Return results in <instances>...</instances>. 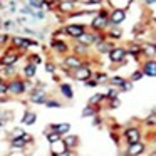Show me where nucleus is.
<instances>
[{
    "mask_svg": "<svg viewBox=\"0 0 156 156\" xmlns=\"http://www.w3.org/2000/svg\"><path fill=\"white\" fill-rule=\"evenodd\" d=\"M47 139H49V143H55V141H59V139H61V134H59L57 131H54V129H52V133H49L47 134Z\"/></svg>",
    "mask_w": 156,
    "mask_h": 156,
    "instance_id": "19",
    "label": "nucleus"
},
{
    "mask_svg": "<svg viewBox=\"0 0 156 156\" xmlns=\"http://www.w3.org/2000/svg\"><path fill=\"white\" fill-rule=\"evenodd\" d=\"M124 19H126V12H124V9H114V10L111 12L109 22H111L112 25H119L121 22H124Z\"/></svg>",
    "mask_w": 156,
    "mask_h": 156,
    "instance_id": "2",
    "label": "nucleus"
},
{
    "mask_svg": "<svg viewBox=\"0 0 156 156\" xmlns=\"http://www.w3.org/2000/svg\"><path fill=\"white\" fill-rule=\"evenodd\" d=\"M61 92L66 96L67 99H72L74 98V92H72V89H71V86L69 84H61Z\"/></svg>",
    "mask_w": 156,
    "mask_h": 156,
    "instance_id": "15",
    "label": "nucleus"
},
{
    "mask_svg": "<svg viewBox=\"0 0 156 156\" xmlns=\"http://www.w3.org/2000/svg\"><path fill=\"white\" fill-rule=\"evenodd\" d=\"M77 41L81 42V44H84V45H91V44L96 42V35H91V34H87V32H84L82 35L77 37Z\"/></svg>",
    "mask_w": 156,
    "mask_h": 156,
    "instance_id": "10",
    "label": "nucleus"
},
{
    "mask_svg": "<svg viewBox=\"0 0 156 156\" xmlns=\"http://www.w3.org/2000/svg\"><path fill=\"white\" fill-rule=\"evenodd\" d=\"M72 5H74V2H62L61 4V10H69V9H72Z\"/></svg>",
    "mask_w": 156,
    "mask_h": 156,
    "instance_id": "26",
    "label": "nucleus"
},
{
    "mask_svg": "<svg viewBox=\"0 0 156 156\" xmlns=\"http://www.w3.org/2000/svg\"><path fill=\"white\" fill-rule=\"evenodd\" d=\"M111 84H118V86H121V87H122V86L126 84V81L122 77H111Z\"/></svg>",
    "mask_w": 156,
    "mask_h": 156,
    "instance_id": "25",
    "label": "nucleus"
},
{
    "mask_svg": "<svg viewBox=\"0 0 156 156\" xmlns=\"http://www.w3.org/2000/svg\"><path fill=\"white\" fill-rule=\"evenodd\" d=\"M91 76H92V72L87 66H81L74 72V79H77V81H87V79H91Z\"/></svg>",
    "mask_w": 156,
    "mask_h": 156,
    "instance_id": "4",
    "label": "nucleus"
},
{
    "mask_svg": "<svg viewBox=\"0 0 156 156\" xmlns=\"http://www.w3.org/2000/svg\"><path fill=\"white\" fill-rule=\"evenodd\" d=\"M154 44H156V42H154Z\"/></svg>",
    "mask_w": 156,
    "mask_h": 156,
    "instance_id": "40",
    "label": "nucleus"
},
{
    "mask_svg": "<svg viewBox=\"0 0 156 156\" xmlns=\"http://www.w3.org/2000/svg\"><path fill=\"white\" fill-rule=\"evenodd\" d=\"M106 77H108L106 74H99V76H96V81H98V82H99V81H104Z\"/></svg>",
    "mask_w": 156,
    "mask_h": 156,
    "instance_id": "34",
    "label": "nucleus"
},
{
    "mask_svg": "<svg viewBox=\"0 0 156 156\" xmlns=\"http://www.w3.org/2000/svg\"><path fill=\"white\" fill-rule=\"evenodd\" d=\"M84 82H86L87 87H96V86H98V81H96V79H94V81H89V79H87V81H84Z\"/></svg>",
    "mask_w": 156,
    "mask_h": 156,
    "instance_id": "31",
    "label": "nucleus"
},
{
    "mask_svg": "<svg viewBox=\"0 0 156 156\" xmlns=\"http://www.w3.org/2000/svg\"><path fill=\"white\" fill-rule=\"evenodd\" d=\"M106 96H108V98H116V96H118V91H116V89H109V92Z\"/></svg>",
    "mask_w": 156,
    "mask_h": 156,
    "instance_id": "32",
    "label": "nucleus"
},
{
    "mask_svg": "<svg viewBox=\"0 0 156 156\" xmlns=\"http://www.w3.org/2000/svg\"><path fill=\"white\" fill-rule=\"evenodd\" d=\"M94 114H96V111L92 109V104L82 109V118H89V116H94Z\"/></svg>",
    "mask_w": 156,
    "mask_h": 156,
    "instance_id": "22",
    "label": "nucleus"
},
{
    "mask_svg": "<svg viewBox=\"0 0 156 156\" xmlns=\"http://www.w3.org/2000/svg\"><path fill=\"white\" fill-rule=\"evenodd\" d=\"M45 69H47L49 72H54V66H52V64H47V66H45Z\"/></svg>",
    "mask_w": 156,
    "mask_h": 156,
    "instance_id": "36",
    "label": "nucleus"
},
{
    "mask_svg": "<svg viewBox=\"0 0 156 156\" xmlns=\"http://www.w3.org/2000/svg\"><path fill=\"white\" fill-rule=\"evenodd\" d=\"M89 2H91V4H99L101 0H89Z\"/></svg>",
    "mask_w": 156,
    "mask_h": 156,
    "instance_id": "39",
    "label": "nucleus"
},
{
    "mask_svg": "<svg viewBox=\"0 0 156 156\" xmlns=\"http://www.w3.org/2000/svg\"><path fill=\"white\" fill-rule=\"evenodd\" d=\"M66 66H67V67H81L82 66V62H81V59L79 57H76V55H69L67 59H66Z\"/></svg>",
    "mask_w": 156,
    "mask_h": 156,
    "instance_id": "12",
    "label": "nucleus"
},
{
    "mask_svg": "<svg viewBox=\"0 0 156 156\" xmlns=\"http://www.w3.org/2000/svg\"><path fill=\"white\" fill-rule=\"evenodd\" d=\"M35 119H37V116H35V112H25L24 116V124L29 126V124H34Z\"/></svg>",
    "mask_w": 156,
    "mask_h": 156,
    "instance_id": "16",
    "label": "nucleus"
},
{
    "mask_svg": "<svg viewBox=\"0 0 156 156\" xmlns=\"http://www.w3.org/2000/svg\"><path fill=\"white\" fill-rule=\"evenodd\" d=\"M122 91H131V89H133V84H131V82H126V84L124 86H122Z\"/></svg>",
    "mask_w": 156,
    "mask_h": 156,
    "instance_id": "33",
    "label": "nucleus"
},
{
    "mask_svg": "<svg viewBox=\"0 0 156 156\" xmlns=\"http://www.w3.org/2000/svg\"><path fill=\"white\" fill-rule=\"evenodd\" d=\"M9 87H10V92L12 94H22V92L25 91V82L22 81H12L10 84H9Z\"/></svg>",
    "mask_w": 156,
    "mask_h": 156,
    "instance_id": "6",
    "label": "nucleus"
},
{
    "mask_svg": "<svg viewBox=\"0 0 156 156\" xmlns=\"http://www.w3.org/2000/svg\"><path fill=\"white\" fill-rule=\"evenodd\" d=\"M126 54H128V52H126L122 47H114L111 52H109V61L114 62V64L116 62H121V61H124Z\"/></svg>",
    "mask_w": 156,
    "mask_h": 156,
    "instance_id": "3",
    "label": "nucleus"
},
{
    "mask_svg": "<svg viewBox=\"0 0 156 156\" xmlns=\"http://www.w3.org/2000/svg\"><path fill=\"white\" fill-rule=\"evenodd\" d=\"M102 99H104V94H94L89 99V102H91V104H96V102H101Z\"/></svg>",
    "mask_w": 156,
    "mask_h": 156,
    "instance_id": "24",
    "label": "nucleus"
},
{
    "mask_svg": "<svg viewBox=\"0 0 156 156\" xmlns=\"http://www.w3.org/2000/svg\"><path fill=\"white\" fill-rule=\"evenodd\" d=\"M143 151H144V144H143L141 141H138V143H133V144H129L128 153H126V154L136 156V154H141Z\"/></svg>",
    "mask_w": 156,
    "mask_h": 156,
    "instance_id": "7",
    "label": "nucleus"
},
{
    "mask_svg": "<svg viewBox=\"0 0 156 156\" xmlns=\"http://www.w3.org/2000/svg\"><path fill=\"white\" fill-rule=\"evenodd\" d=\"M143 49H144V52L148 55H154L156 54V44H146Z\"/></svg>",
    "mask_w": 156,
    "mask_h": 156,
    "instance_id": "20",
    "label": "nucleus"
},
{
    "mask_svg": "<svg viewBox=\"0 0 156 156\" xmlns=\"http://www.w3.org/2000/svg\"><path fill=\"white\" fill-rule=\"evenodd\" d=\"M17 61H19L17 55H14V54H7V55L4 57V61H2V66H14Z\"/></svg>",
    "mask_w": 156,
    "mask_h": 156,
    "instance_id": "14",
    "label": "nucleus"
},
{
    "mask_svg": "<svg viewBox=\"0 0 156 156\" xmlns=\"http://www.w3.org/2000/svg\"><path fill=\"white\" fill-rule=\"evenodd\" d=\"M14 134L15 136H22V134H24V131H22V129H14Z\"/></svg>",
    "mask_w": 156,
    "mask_h": 156,
    "instance_id": "35",
    "label": "nucleus"
},
{
    "mask_svg": "<svg viewBox=\"0 0 156 156\" xmlns=\"http://www.w3.org/2000/svg\"><path fill=\"white\" fill-rule=\"evenodd\" d=\"M106 24H109V20L104 17V15L99 14V17H96L94 20H92V24H91V25H92V29H102Z\"/></svg>",
    "mask_w": 156,
    "mask_h": 156,
    "instance_id": "11",
    "label": "nucleus"
},
{
    "mask_svg": "<svg viewBox=\"0 0 156 156\" xmlns=\"http://www.w3.org/2000/svg\"><path fill=\"white\" fill-rule=\"evenodd\" d=\"M32 59H34V64H39V62H41V59H39L37 55H34V57H32Z\"/></svg>",
    "mask_w": 156,
    "mask_h": 156,
    "instance_id": "38",
    "label": "nucleus"
},
{
    "mask_svg": "<svg viewBox=\"0 0 156 156\" xmlns=\"http://www.w3.org/2000/svg\"><path fill=\"white\" fill-rule=\"evenodd\" d=\"M124 134H126V139H128L129 144H133V143H138L139 138H141V133H139L138 128H128V129L124 131Z\"/></svg>",
    "mask_w": 156,
    "mask_h": 156,
    "instance_id": "5",
    "label": "nucleus"
},
{
    "mask_svg": "<svg viewBox=\"0 0 156 156\" xmlns=\"http://www.w3.org/2000/svg\"><path fill=\"white\" fill-rule=\"evenodd\" d=\"M45 106H49V108H61V104H59L57 101H47Z\"/></svg>",
    "mask_w": 156,
    "mask_h": 156,
    "instance_id": "30",
    "label": "nucleus"
},
{
    "mask_svg": "<svg viewBox=\"0 0 156 156\" xmlns=\"http://www.w3.org/2000/svg\"><path fill=\"white\" fill-rule=\"evenodd\" d=\"M143 76H144V72H143V71H136L134 72V74H133V81H139V79H141L143 77Z\"/></svg>",
    "mask_w": 156,
    "mask_h": 156,
    "instance_id": "27",
    "label": "nucleus"
},
{
    "mask_svg": "<svg viewBox=\"0 0 156 156\" xmlns=\"http://www.w3.org/2000/svg\"><path fill=\"white\" fill-rule=\"evenodd\" d=\"M111 45L112 44H108V42H99L98 49H99V52H108V54H109V52L114 49V47H111Z\"/></svg>",
    "mask_w": 156,
    "mask_h": 156,
    "instance_id": "18",
    "label": "nucleus"
},
{
    "mask_svg": "<svg viewBox=\"0 0 156 156\" xmlns=\"http://www.w3.org/2000/svg\"><path fill=\"white\" fill-rule=\"evenodd\" d=\"M143 72L144 76H151V77H156V61H148L143 67Z\"/></svg>",
    "mask_w": 156,
    "mask_h": 156,
    "instance_id": "8",
    "label": "nucleus"
},
{
    "mask_svg": "<svg viewBox=\"0 0 156 156\" xmlns=\"http://www.w3.org/2000/svg\"><path fill=\"white\" fill-rule=\"evenodd\" d=\"M14 44L17 45V47L25 49V47H32V45H37V42L29 41V39H24V37H15V39H14Z\"/></svg>",
    "mask_w": 156,
    "mask_h": 156,
    "instance_id": "9",
    "label": "nucleus"
},
{
    "mask_svg": "<svg viewBox=\"0 0 156 156\" xmlns=\"http://www.w3.org/2000/svg\"><path fill=\"white\" fill-rule=\"evenodd\" d=\"M7 91H10V87H9V84H5V82H2V84H0V92H2V96H4Z\"/></svg>",
    "mask_w": 156,
    "mask_h": 156,
    "instance_id": "29",
    "label": "nucleus"
},
{
    "mask_svg": "<svg viewBox=\"0 0 156 156\" xmlns=\"http://www.w3.org/2000/svg\"><path fill=\"white\" fill-rule=\"evenodd\" d=\"M52 45H54V47L57 49V51H61V52H66V51H67V47H66V44H64V42H61V41L54 42Z\"/></svg>",
    "mask_w": 156,
    "mask_h": 156,
    "instance_id": "23",
    "label": "nucleus"
},
{
    "mask_svg": "<svg viewBox=\"0 0 156 156\" xmlns=\"http://www.w3.org/2000/svg\"><path fill=\"white\" fill-rule=\"evenodd\" d=\"M144 4H146V5H154L156 0H144Z\"/></svg>",
    "mask_w": 156,
    "mask_h": 156,
    "instance_id": "37",
    "label": "nucleus"
},
{
    "mask_svg": "<svg viewBox=\"0 0 156 156\" xmlns=\"http://www.w3.org/2000/svg\"><path fill=\"white\" fill-rule=\"evenodd\" d=\"M35 66H37V64H34V62H32V64H27V66H25L24 74L27 76V77H34V76H35Z\"/></svg>",
    "mask_w": 156,
    "mask_h": 156,
    "instance_id": "17",
    "label": "nucleus"
},
{
    "mask_svg": "<svg viewBox=\"0 0 156 156\" xmlns=\"http://www.w3.org/2000/svg\"><path fill=\"white\" fill-rule=\"evenodd\" d=\"M52 129H54V131H57L59 134H66V133L71 129V124H67V122H62V124H54V126H52Z\"/></svg>",
    "mask_w": 156,
    "mask_h": 156,
    "instance_id": "13",
    "label": "nucleus"
},
{
    "mask_svg": "<svg viewBox=\"0 0 156 156\" xmlns=\"http://www.w3.org/2000/svg\"><path fill=\"white\" fill-rule=\"evenodd\" d=\"M25 143H27V141H25V139L20 136V138H15L14 141H12V146H14V148H24Z\"/></svg>",
    "mask_w": 156,
    "mask_h": 156,
    "instance_id": "21",
    "label": "nucleus"
},
{
    "mask_svg": "<svg viewBox=\"0 0 156 156\" xmlns=\"http://www.w3.org/2000/svg\"><path fill=\"white\" fill-rule=\"evenodd\" d=\"M67 146H76L77 144V138H76V136H71V138H67Z\"/></svg>",
    "mask_w": 156,
    "mask_h": 156,
    "instance_id": "28",
    "label": "nucleus"
},
{
    "mask_svg": "<svg viewBox=\"0 0 156 156\" xmlns=\"http://www.w3.org/2000/svg\"><path fill=\"white\" fill-rule=\"evenodd\" d=\"M64 32L67 35H71V37L77 39L79 35H82L86 32V27H84V25H81V24H71V25H67V27L64 29Z\"/></svg>",
    "mask_w": 156,
    "mask_h": 156,
    "instance_id": "1",
    "label": "nucleus"
}]
</instances>
